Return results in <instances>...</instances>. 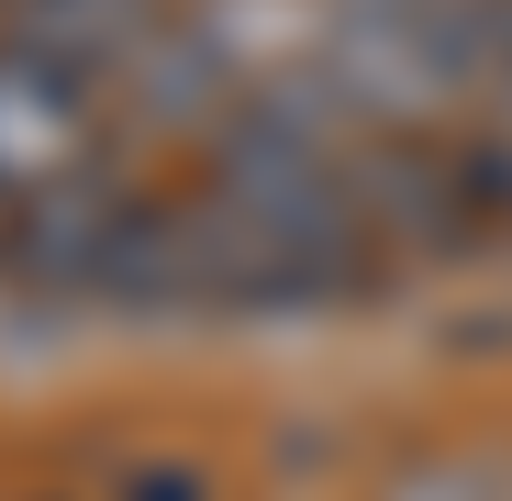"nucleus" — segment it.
<instances>
[{"mask_svg": "<svg viewBox=\"0 0 512 501\" xmlns=\"http://www.w3.org/2000/svg\"><path fill=\"white\" fill-rule=\"evenodd\" d=\"M67 179H90V90L67 56L12 45L0 56V201H45Z\"/></svg>", "mask_w": 512, "mask_h": 501, "instance_id": "1", "label": "nucleus"}]
</instances>
